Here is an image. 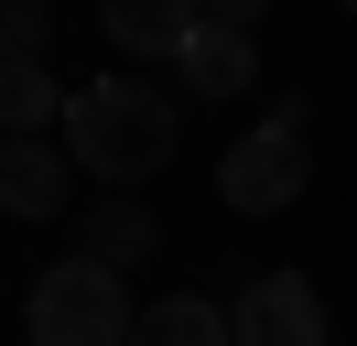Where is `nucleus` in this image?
<instances>
[{"label": "nucleus", "mask_w": 357, "mask_h": 346, "mask_svg": "<svg viewBox=\"0 0 357 346\" xmlns=\"http://www.w3.org/2000/svg\"><path fill=\"white\" fill-rule=\"evenodd\" d=\"M66 151H76V173H98V184H119V195H141L162 163H174V86H152V76H98V86H66Z\"/></svg>", "instance_id": "1"}, {"label": "nucleus", "mask_w": 357, "mask_h": 346, "mask_svg": "<svg viewBox=\"0 0 357 346\" xmlns=\"http://www.w3.org/2000/svg\"><path fill=\"white\" fill-rule=\"evenodd\" d=\"M130 324H141L130 271H109L98 249L44 260L33 292H22V336H33V346H130Z\"/></svg>", "instance_id": "2"}, {"label": "nucleus", "mask_w": 357, "mask_h": 346, "mask_svg": "<svg viewBox=\"0 0 357 346\" xmlns=\"http://www.w3.org/2000/svg\"><path fill=\"white\" fill-rule=\"evenodd\" d=\"M303 184H314V108L303 98H282L260 130H238L217 151V206L227 216H282V206H303Z\"/></svg>", "instance_id": "3"}, {"label": "nucleus", "mask_w": 357, "mask_h": 346, "mask_svg": "<svg viewBox=\"0 0 357 346\" xmlns=\"http://www.w3.org/2000/svg\"><path fill=\"white\" fill-rule=\"evenodd\" d=\"M227 324H238V346H325V292H314L303 271H260L238 281V303H227Z\"/></svg>", "instance_id": "4"}, {"label": "nucleus", "mask_w": 357, "mask_h": 346, "mask_svg": "<svg viewBox=\"0 0 357 346\" xmlns=\"http://www.w3.org/2000/svg\"><path fill=\"white\" fill-rule=\"evenodd\" d=\"M76 206V151L22 130V141H0V216H66Z\"/></svg>", "instance_id": "5"}, {"label": "nucleus", "mask_w": 357, "mask_h": 346, "mask_svg": "<svg viewBox=\"0 0 357 346\" xmlns=\"http://www.w3.org/2000/svg\"><path fill=\"white\" fill-rule=\"evenodd\" d=\"M174 76L195 86V98H249V86H260V33H238V22H206V11H195V33L174 43Z\"/></svg>", "instance_id": "6"}, {"label": "nucleus", "mask_w": 357, "mask_h": 346, "mask_svg": "<svg viewBox=\"0 0 357 346\" xmlns=\"http://www.w3.org/2000/svg\"><path fill=\"white\" fill-rule=\"evenodd\" d=\"M98 33L130 65H174V43L195 33V0H98Z\"/></svg>", "instance_id": "7"}, {"label": "nucleus", "mask_w": 357, "mask_h": 346, "mask_svg": "<svg viewBox=\"0 0 357 346\" xmlns=\"http://www.w3.org/2000/svg\"><path fill=\"white\" fill-rule=\"evenodd\" d=\"M87 249L109 260V271H130V260H152V249H162V216L141 206V195L98 184V206H87Z\"/></svg>", "instance_id": "8"}, {"label": "nucleus", "mask_w": 357, "mask_h": 346, "mask_svg": "<svg viewBox=\"0 0 357 346\" xmlns=\"http://www.w3.org/2000/svg\"><path fill=\"white\" fill-rule=\"evenodd\" d=\"M130 346H238V324H227V303H206V292H162V303H141Z\"/></svg>", "instance_id": "9"}, {"label": "nucleus", "mask_w": 357, "mask_h": 346, "mask_svg": "<svg viewBox=\"0 0 357 346\" xmlns=\"http://www.w3.org/2000/svg\"><path fill=\"white\" fill-rule=\"evenodd\" d=\"M54 119H66V86L44 76V54H11V65H0V141L54 130Z\"/></svg>", "instance_id": "10"}, {"label": "nucleus", "mask_w": 357, "mask_h": 346, "mask_svg": "<svg viewBox=\"0 0 357 346\" xmlns=\"http://www.w3.org/2000/svg\"><path fill=\"white\" fill-rule=\"evenodd\" d=\"M44 43H54V0H0V65L44 54Z\"/></svg>", "instance_id": "11"}, {"label": "nucleus", "mask_w": 357, "mask_h": 346, "mask_svg": "<svg viewBox=\"0 0 357 346\" xmlns=\"http://www.w3.org/2000/svg\"><path fill=\"white\" fill-rule=\"evenodd\" d=\"M195 11H206V22H238V33H260V22H271V0H195Z\"/></svg>", "instance_id": "12"}, {"label": "nucleus", "mask_w": 357, "mask_h": 346, "mask_svg": "<svg viewBox=\"0 0 357 346\" xmlns=\"http://www.w3.org/2000/svg\"><path fill=\"white\" fill-rule=\"evenodd\" d=\"M347 11H357V0H347Z\"/></svg>", "instance_id": "13"}]
</instances>
